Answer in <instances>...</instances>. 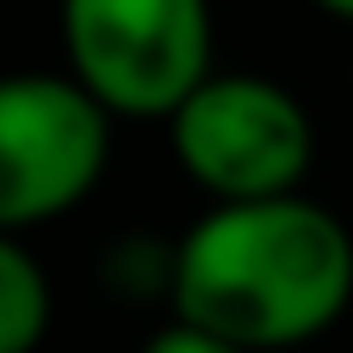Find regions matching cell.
I'll return each instance as SVG.
<instances>
[{
    "mask_svg": "<svg viewBox=\"0 0 353 353\" xmlns=\"http://www.w3.org/2000/svg\"><path fill=\"white\" fill-rule=\"evenodd\" d=\"M318 12H330V18H341V24H353V0H312Z\"/></svg>",
    "mask_w": 353,
    "mask_h": 353,
    "instance_id": "obj_7",
    "label": "cell"
},
{
    "mask_svg": "<svg viewBox=\"0 0 353 353\" xmlns=\"http://www.w3.org/2000/svg\"><path fill=\"white\" fill-rule=\"evenodd\" d=\"M59 41L112 118H171L212 77V0H59Z\"/></svg>",
    "mask_w": 353,
    "mask_h": 353,
    "instance_id": "obj_2",
    "label": "cell"
},
{
    "mask_svg": "<svg viewBox=\"0 0 353 353\" xmlns=\"http://www.w3.org/2000/svg\"><path fill=\"white\" fill-rule=\"evenodd\" d=\"M353 306V236L306 194L212 206L171 248V312L241 353L318 341Z\"/></svg>",
    "mask_w": 353,
    "mask_h": 353,
    "instance_id": "obj_1",
    "label": "cell"
},
{
    "mask_svg": "<svg viewBox=\"0 0 353 353\" xmlns=\"http://www.w3.org/2000/svg\"><path fill=\"white\" fill-rule=\"evenodd\" d=\"M165 124L183 176L212 194V206L301 194L318 148L312 112L294 101V88L253 71H212Z\"/></svg>",
    "mask_w": 353,
    "mask_h": 353,
    "instance_id": "obj_3",
    "label": "cell"
},
{
    "mask_svg": "<svg viewBox=\"0 0 353 353\" xmlns=\"http://www.w3.org/2000/svg\"><path fill=\"white\" fill-rule=\"evenodd\" d=\"M112 159V112L71 71L0 77V236L71 212Z\"/></svg>",
    "mask_w": 353,
    "mask_h": 353,
    "instance_id": "obj_4",
    "label": "cell"
},
{
    "mask_svg": "<svg viewBox=\"0 0 353 353\" xmlns=\"http://www.w3.org/2000/svg\"><path fill=\"white\" fill-rule=\"evenodd\" d=\"M53 324V289L36 253L18 236H0V353H36Z\"/></svg>",
    "mask_w": 353,
    "mask_h": 353,
    "instance_id": "obj_5",
    "label": "cell"
},
{
    "mask_svg": "<svg viewBox=\"0 0 353 353\" xmlns=\"http://www.w3.org/2000/svg\"><path fill=\"white\" fill-rule=\"evenodd\" d=\"M141 353H241V347L206 336V330H189V324H165L159 336H148V347H141Z\"/></svg>",
    "mask_w": 353,
    "mask_h": 353,
    "instance_id": "obj_6",
    "label": "cell"
}]
</instances>
